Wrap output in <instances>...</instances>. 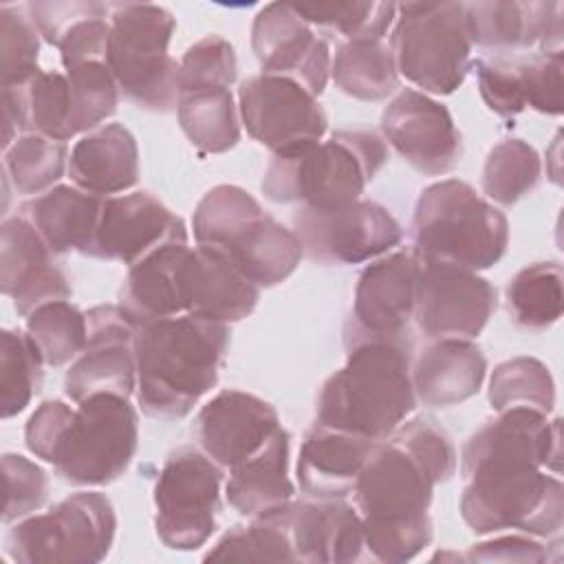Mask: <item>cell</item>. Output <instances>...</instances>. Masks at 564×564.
<instances>
[{"label":"cell","instance_id":"1","mask_svg":"<svg viewBox=\"0 0 564 564\" xmlns=\"http://www.w3.org/2000/svg\"><path fill=\"white\" fill-rule=\"evenodd\" d=\"M560 423L529 408H509L467 438L460 452V518L476 535L507 529L546 540L560 535Z\"/></svg>","mask_w":564,"mask_h":564},{"label":"cell","instance_id":"2","mask_svg":"<svg viewBox=\"0 0 564 564\" xmlns=\"http://www.w3.org/2000/svg\"><path fill=\"white\" fill-rule=\"evenodd\" d=\"M456 463L452 436L430 416L403 421L375 445L352 487L372 560L408 562L432 542L434 487L456 474Z\"/></svg>","mask_w":564,"mask_h":564},{"label":"cell","instance_id":"3","mask_svg":"<svg viewBox=\"0 0 564 564\" xmlns=\"http://www.w3.org/2000/svg\"><path fill=\"white\" fill-rule=\"evenodd\" d=\"M229 335V324L189 313L139 326L134 333V394L141 410L163 421L187 416L218 383Z\"/></svg>","mask_w":564,"mask_h":564},{"label":"cell","instance_id":"4","mask_svg":"<svg viewBox=\"0 0 564 564\" xmlns=\"http://www.w3.org/2000/svg\"><path fill=\"white\" fill-rule=\"evenodd\" d=\"M315 403V421L386 441L416 405L412 388V339H372L346 348Z\"/></svg>","mask_w":564,"mask_h":564},{"label":"cell","instance_id":"5","mask_svg":"<svg viewBox=\"0 0 564 564\" xmlns=\"http://www.w3.org/2000/svg\"><path fill=\"white\" fill-rule=\"evenodd\" d=\"M192 227L198 247L225 256L260 289L284 282L304 256L295 231L269 216L238 185L212 187L198 200Z\"/></svg>","mask_w":564,"mask_h":564},{"label":"cell","instance_id":"6","mask_svg":"<svg viewBox=\"0 0 564 564\" xmlns=\"http://www.w3.org/2000/svg\"><path fill=\"white\" fill-rule=\"evenodd\" d=\"M410 238L419 262L482 271L507 253L509 220L469 183L443 178L419 194Z\"/></svg>","mask_w":564,"mask_h":564},{"label":"cell","instance_id":"7","mask_svg":"<svg viewBox=\"0 0 564 564\" xmlns=\"http://www.w3.org/2000/svg\"><path fill=\"white\" fill-rule=\"evenodd\" d=\"M388 161L386 141L370 130H337L291 154H278L264 170L260 189L273 203L326 209L361 198Z\"/></svg>","mask_w":564,"mask_h":564},{"label":"cell","instance_id":"8","mask_svg":"<svg viewBox=\"0 0 564 564\" xmlns=\"http://www.w3.org/2000/svg\"><path fill=\"white\" fill-rule=\"evenodd\" d=\"M174 29L176 18L161 4H110L106 64L119 93L143 110H176L178 62L167 53Z\"/></svg>","mask_w":564,"mask_h":564},{"label":"cell","instance_id":"9","mask_svg":"<svg viewBox=\"0 0 564 564\" xmlns=\"http://www.w3.org/2000/svg\"><path fill=\"white\" fill-rule=\"evenodd\" d=\"M390 48L397 70L421 93L452 95L471 68L465 2L397 4Z\"/></svg>","mask_w":564,"mask_h":564},{"label":"cell","instance_id":"10","mask_svg":"<svg viewBox=\"0 0 564 564\" xmlns=\"http://www.w3.org/2000/svg\"><path fill=\"white\" fill-rule=\"evenodd\" d=\"M115 531L112 502L99 491H77L18 520L4 551L18 564H97L110 553Z\"/></svg>","mask_w":564,"mask_h":564},{"label":"cell","instance_id":"11","mask_svg":"<svg viewBox=\"0 0 564 564\" xmlns=\"http://www.w3.org/2000/svg\"><path fill=\"white\" fill-rule=\"evenodd\" d=\"M75 405L51 460L55 476L75 487L110 485L134 458L139 414L117 394H95Z\"/></svg>","mask_w":564,"mask_h":564},{"label":"cell","instance_id":"12","mask_svg":"<svg viewBox=\"0 0 564 564\" xmlns=\"http://www.w3.org/2000/svg\"><path fill=\"white\" fill-rule=\"evenodd\" d=\"M223 469L194 445L167 454L154 482V529L174 551L200 549L216 531Z\"/></svg>","mask_w":564,"mask_h":564},{"label":"cell","instance_id":"13","mask_svg":"<svg viewBox=\"0 0 564 564\" xmlns=\"http://www.w3.org/2000/svg\"><path fill=\"white\" fill-rule=\"evenodd\" d=\"M293 231L304 253L319 264L375 260L403 238V229L390 209L366 198L326 209L300 207L293 216Z\"/></svg>","mask_w":564,"mask_h":564},{"label":"cell","instance_id":"14","mask_svg":"<svg viewBox=\"0 0 564 564\" xmlns=\"http://www.w3.org/2000/svg\"><path fill=\"white\" fill-rule=\"evenodd\" d=\"M238 112L253 141L273 156L304 150L324 139L328 117L315 95L293 79L251 75L238 86Z\"/></svg>","mask_w":564,"mask_h":564},{"label":"cell","instance_id":"15","mask_svg":"<svg viewBox=\"0 0 564 564\" xmlns=\"http://www.w3.org/2000/svg\"><path fill=\"white\" fill-rule=\"evenodd\" d=\"M496 306V286L478 271L445 262H421L412 319L427 341L476 339Z\"/></svg>","mask_w":564,"mask_h":564},{"label":"cell","instance_id":"16","mask_svg":"<svg viewBox=\"0 0 564 564\" xmlns=\"http://www.w3.org/2000/svg\"><path fill=\"white\" fill-rule=\"evenodd\" d=\"M419 269L421 262L412 251H394L375 258L359 273L352 308L344 324L346 348L372 339H412Z\"/></svg>","mask_w":564,"mask_h":564},{"label":"cell","instance_id":"17","mask_svg":"<svg viewBox=\"0 0 564 564\" xmlns=\"http://www.w3.org/2000/svg\"><path fill=\"white\" fill-rule=\"evenodd\" d=\"M381 134L427 176L447 174L463 159V137L447 106L414 88H403L388 101L381 112Z\"/></svg>","mask_w":564,"mask_h":564},{"label":"cell","instance_id":"18","mask_svg":"<svg viewBox=\"0 0 564 564\" xmlns=\"http://www.w3.org/2000/svg\"><path fill=\"white\" fill-rule=\"evenodd\" d=\"M88 339L64 375V392L73 403L95 394L130 397L137 390V328L117 304H99L86 311Z\"/></svg>","mask_w":564,"mask_h":564},{"label":"cell","instance_id":"19","mask_svg":"<svg viewBox=\"0 0 564 564\" xmlns=\"http://www.w3.org/2000/svg\"><path fill=\"white\" fill-rule=\"evenodd\" d=\"M251 48L264 75L297 82L319 97L330 77V48L293 4H264L251 24Z\"/></svg>","mask_w":564,"mask_h":564},{"label":"cell","instance_id":"20","mask_svg":"<svg viewBox=\"0 0 564 564\" xmlns=\"http://www.w3.org/2000/svg\"><path fill=\"white\" fill-rule=\"evenodd\" d=\"M167 245H187L183 218L150 192H132L104 198L88 256L132 267Z\"/></svg>","mask_w":564,"mask_h":564},{"label":"cell","instance_id":"21","mask_svg":"<svg viewBox=\"0 0 564 564\" xmlns=\"http://www.w3.org/2000/svg\"><path fill=\"white\" fill-rule=\"evenodd\" d=\"M282 427L275 408L245 390H223L194 419L198 447L225 471L234 469Z\"/></svg>","mask_w":564,"mask_h":564},{"label":"cell","instance_id":"22","mask_svg":"<svg viewBox=\"0 0 564 564\" xmlns=\"http://www.w3.org/2000/svg\"><path fill=\"white\" fill-rule=\"evenodd\" d=\"M471 42L498 55L562 51L564 4L555 0L465 2Z\"/></svg>","mask_w":564,"mask_h":564},{"label":"cell","instance_id":"23","mask_svg":"<svg viewBox=\"0 0 564 564\" xmlns=\"http://www.w3.org/2000/svg\"><path fill=\"white\" fill-rule=\"evenodd\" d=\"M0 234V289L13 300L20 315L26 317L46 302L73 295L66 273L53 260L55 253L24 216H7Z\"/></svg>","mask_w":564,"mask_h":564},{"label":"cell","instance_id":"24","mask_svg":"<svg viewBox=\"0 0 564 564\" xmlns=\"http://www.w3.org/2000/svg\"><path fill=\"white\" fill-rule=\"evenodd\" d=\"M295 562L348 564L364 553V527L344 498H293L286 507Z\"/></svg>","mask_w":564,"mask_h":564},{"label":"cell","instance_id":"25","mask_svg":"<svg viewBox=\"0 0 564 564\" xmlns=\"http://www.w3.org/2000/svg\"><path fill=\"white\" fill-rule=\"evenodd\" d=\"M178 278L185 313L203 319L240 322L253 313L260 300V286L207 247L187 249Z\"/></svg>","mask_w":564,"mask_h":564},{"label":"cell","instance_id":"26","mask_svg":"<svg viewBox=\"0 0 564 564\" xmlns=\"http://www.w3.org/2000/svg\"><path fill=\"white\" fill-rule=\"evenodd\" d=\"M379 441L313 423L297 454V482L306 496L346 498Z\"/></svg>","mask_w":564,"mask_h":564},{"label":"cell","instance_id":"27","mask_svg":"<svg viewBox=\"0 0 564 564\" xmlns=\"http://www.w3.org/2000/svg\"><path fill=\"white\" fill-rule=\"evenodd\" d=\"M410 372L419 403L452 408L480 390L487 359L474 339H434L414 359Z\"/></svg>","mask_w":564,"mask_h":564},{"label":"cell","instance_id":"28","mask_svg":"<svg viewBox=\"0 0 564 564\" xmlns=\"http://www.w3.org/2000/svg\"><path fill=\"white\" fill-rule=\"evenodd\" d=\"M73 185L101 198L117 196L139 181V148L123 123H104L73 145L68 154Z\"/></svg>","mask_w":564,"mask_h":564},{"label":"cell","instance_id":"29","mask_svg":"<svg viewBox=\"0 0 564 564\" xmlns=\"http://www.w3.org/2000/svg\"><path fill=\"white\" fill-rule=\"evenodd\" d=\"M104 198L77 185H55L29 198L18 214L24 216L44 245L57 253H90Z\"/></svg>","mask_w":564,"mask_h":564},{"label":"cell","instance_id":"30","mask_svg":"<svg viewBox=\"0 0 564 564\" xmlns=\"http://www.w3.org/2000/svg\"><path fill=\"white\" fill-rule=\"evenodd\" d=\"M187 249L189 242L167 245L128 267L117 306L134 328L185 313L178 273Z\"/></svg>","mask_w":564,"mask_h":564},{"label":"cell","instance_id":"31","mask_svg":"<svg viewBox=\"0 0 564 564\" xmlns=\"http://www.w3.org/2000/svg\"><path fill=\"white\" fill-rule=\"evenodd\" d=\"M291 436L280 427L262 449L229 469L225 485L227 502L245 518H256L293 500L295 487L289 478Z\"/></svg>","mask_w":564,"mask_h":564},{"label":"cell","instance_id":"32","mask_svg":"<svg viewBox=\"0 0 564 564\" xmlns=\"http://www.w3.org/2000/svg\"><path fill=\"white\" fill-rule=\"evenodd\" d=\"M335 86L359 101H383L401 82L390 44L383 40L341 42L330 62Z\"/></svg>","mask_w":564,"mask_h":564},{"label":"cell","instance_id":"33","mask_svg":"<svg viewBox=\"0 0 564 564\" xmlns=\"http://www.w3.org/2000/svg\"><path fill=\"white\" fill-rule=\"evenodd\" d=\"M176 117L183 134L203 154H223L240 141V121L229 88L181 93Z\"/></svg>","mask_w":564,"mask_h":564},{"label":"cell","instance_id":"34","mask_svg":"<svg viewBox=\"0 0 564 564\" xmlns=\"http://www.w3.org/2000/svg\"><path fill=\"white\" fill-rule=\"evenodd\" d=\"M511 319L527 330L555 326L564 311V275L555 260L533 262L520 269L505 289Z\"/></svg>","mask_w":564,"mask_h":564},{"label":"cell","instance_id":"35","mask_svg":"<svg viewBox=\"0 0 564 564\" xmlns=\"http://www.w3.org/2000/svg\"><path fill=\"white\" fill-rule=\"evenodd\" d=\"M286 505L249 518V524H236L225 531L205 553V562H295L289 538Z\"/></svg>","mask_w":564,"mask_h":564},{"label":"cell","instance_id":"36","mask_svg":"<svg viewBox=\"0 0 564 564\" xmlns=\"http://www.w3.org/2000/svg\"><path fill=\"white\" fill-rule=\"evenodd\" d=\"M2 170L18 194L40 196L68 172V148L64 141L26 132L2 150Z\"/></svg>","mask_w":564,"mask_h":564},{"label":"cell","instance_id":"37","mask_svg":"<svg viewBox=\"0 0 564 564\" xmlns=\"http://www.w3.org/2000/svg\"><path fill=\"white\" fill-rule=\"evenodd\" d=\"M487 397L494 412L529 408L549 416L555 408V381L540 359L511 357L494 368Z\"/></svg>","mask_w":564,"mask_h":564},{"label":"cell","instance_id":"38","mask_svg":"<svg viewBox=\"0 0 564 564\" xmlns=\"http://www.w3.org/2000/svg\"><path fill=\"white\" fill-rule=\"evenodd\" d=\"M26 335L37 348L44 366L73 364L88 339L86 313L68 300H55L26 315Z\"/></svg>","mask_w":564,"mask_h":564},{"label":"cell","instance_id":"39","mask_svg":"<svg viewBox=\"0 0 564 564\" xmlns=\"http://www.w3.org/2000/svg\"><path fill=\"white\" fill-rule=\"evenodd\" d=\"M542 176V161L533 145L522 139L498 141L482 165V192L489 203L516 205L531 194Z\"/></svg>","mask_w":564,"mask_h":564},{"label":"cell","instance_id":"40","mask_svg":"<svg viewBox=\"0 0 564 564\" xmlns=\"http://www.w3.org/2000/svg\"><path fill=\"white\" fill-rule=\"evenodd\" d=\"M42 357L26 330L0 333V408L2 419L18 416L42 388Z\"/></svg>","mask_w":564,"mask_h":564},{"label":"cell","instance_id":"41","mask_svg":"<svg viewBox=\"0 0 564 564\" xmlns=\"http://www.w3.org/2000/svg\"><path fill=\"white\" fill-rule=\"evenodd\" d=\"M295 11L311 24L348 40H383L397 18L394 2H300Z\"/></svg>","mask_w":564,"mask_h":564},{"label":"cell","instance_id":"42","mask_svg":"<svg viewBox=\"0 0 564 564\" xmlns=\"http://www.w3.org/2000/svg\"><path fill=\"white\" fill-rule=\"evenodd\" d=\"M70 90V130L86 134L117 112L119 86L106 62H86L64 70Z\"/></svg>","mask_w":564,"mask_h":564},{"label":"cell","instance_id":"43","mask_svg":"<svg viewBox=\"0 0 564 564\" xmlns=\"http://www.w3.org/2000/svg\"><path fill=\"white\" fill-rule=\"evenodd\" d=\"M40 31L26 9L20 4L0 7V73L2 88L18 86L31 79L42 68L40 57Z\"/></svg>","mask_w":564,"mask_h":564},{"label":"cell","instance_id":"44","mask_svg":"<svg viewBox=\"0 0 564 564\" xmlns=\"http://www.w3.org/2000/svg\"><path fill=\"white\" fill-rule=\"evenodd\" d=\"M236 77H238L236 48L227 37L218 33H209L196 40L192 46H187V51L178 62L181 93L205 90V88H229L236 82Z\"/></svg>","mask_w":564,"mask_h":564},{"label":"cell","instance_id":"45","mask_svg":"<svg viewBox=\"0 0 564 564\" xmlns=\"http://www.w3.org/2000/svg\"><path fill=\"white\" fill-rule=\"evenodd\" d=\"M4 474V524L18 522L35 513L48 498L51 480L48 474L22 454H2Z\"/></svg>","mask_w":564,"mask_h":564},{"label":"cell","instance_id":"46","mask_svg":"<svg viewBox=\"0 0 564 564\" xmlns=\"http://www.w3.org/2000/svg\"><path fill=\"white\" fill-rule=\"evenodd\" d=\"M522 90L527 106L542 115H562L564 101H562V70H564V53H527L516 55Z\"/></svg>","mask_w":564,"mask_h":564},{"label":"cell","instance_id":"47","mask_svg":"<svg viewBox=\"0 0 564 564\" xmlns=\"http://www.w3.org/2000/svg\"><path fill=\"white\" fill-rule=\"evenodd\" d=\"M478 77V90L491 112L502 119H513L527 108L516 57L496 55L471 62Z\"/></svg>","mask_w":564,"mask_h":564},{"label":"cell","instance_id":"48","mask_svg":"<svg viewBox=\"0 0 564 564\" xmlns=\"http://www.w3.org/2000/svg\"><path fill=\"white\" fill-rule=\"evenodd\" d=\"M110 35V4H104L95 13L70 24L57 42L64 70L82 66L86 62H106Z\"/></svg>","mask_w":564,"mask_h":564},{"label":"cell","instance_id":"49","mask_svg":"<svg viewBox=\"0 0 564 564\" xmlns=\"http://www.w3.org/2000/svg\"><path fill=\"white\" fill-rule=\"evenodd\" d=\"M73 410L75 408H70L62 399H48L40 403V408L29 416L24 427V443L29 452L44 463H51Z\"/></svg>","mask_w":564,"mask_h":564},{"label":"cell","instance_id":"50","mask_svg":"<svg viewBox=\"0 0 564 564\" xmlns=\"http://www.w3.org/2000/svg\"><path fill=\"white\" fill-rule=\"evenodd\" d=\"M467 562H529L542 564L549 560V553L542 542L533 535H496L491 540L474 544L467 555Z\"/></svg>","mask_w":564,"mask_h":564},{"label":"cell","instance_id":"51","mask_svg":"<svg viewBox=\"0 0 564 564\" xmlns=\"http://www.w3.org/2000/svg\"><path fill=\"white\" fill-rule=\"evenodd\" d=\"M104 2L95 0H64V2H29L26 9L40 31V35L51 44L57 46L64 31L75 24L77 20L95 13L101 9Z\"/></svg>","mask_w":564,"mask_h":564}]
</instances>
